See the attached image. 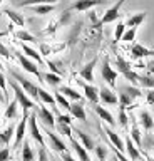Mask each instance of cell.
Returning <instances> with one entry per match:
<instances>
[{"mask_svg":"<svg viewBox=\"0 0 154 161\" xmlns=\"http://www.w3.org/2000/svg\"><path fill=\"white\" fill-rule=\"evenodd\" d=\"M8 86L12 87V91H13V94H15V99H17V103L22 106V109H24V114H29L30 113V109H34V108H37L35 106V103L29 97V96L25 94V91H24L20 86H19V82L17 80H8Z\"/></svg>","mask_w":154,"mask_h":161,"instance_id":"6da1fadb","label":"cell"},{"mask_svg":"<svg viewBox=\"0 0 154 161\" xmlns=\"http://www.w3.org/2000/svg\"><path fill=\"white\" fill-rule=\"evenodd\" d=\"M10 74H12V77L15 79V80H19V86L25 91V94L34 101V103H35V101L39 99V87H37V86L34 84V82H30L29 79L22 77V75L19 74V72H15V70H10Z\"/></svg>","mask_w":154,"mask_h":161,"instance_id":"7a4b0ae2","label":"cell"},{"mask_svg":"<svg viewBox=\"0 0 154 161\" xmlns=\"http://www.w3.org/2000/svg\"><path fill=\"white\" fill-rule=\"evenodd\" d=\"M116 67H117L119 72H121L127 80H131L132 84H137L139 82V74L134 72V70L131 69V64H129L127 60H124L121 55H117V57H116Z\"/></svg>","mask_w":154,"mask_h":161,"instance_id":"3957f363","label":"cell"},{"mask_svg":"<svg viewBox=\"0 0 154 161\" xmlns=\"http://www.w3.org/2000/svg\"><path fill=\"white\" fill-rule=\"evenodd\" d=\"M126 2V0H117L116 3L112 5V7H109L106 12H104L102 19H101V25H106V24H112L114 20H117L119 17H121V14H119V10H121L122 3Z\"/></svg>","mask_w":154,"mask_h":161,"instance_id":"277c9868","label":"cell"},{"mask_svg":"<svg viewBox=\"0 0 154 161\" xmlns=\"http://www.w3.org/2000/svg\"><path fill=\"white\" fill-rule=\"evenodd\" d=\"M15 57H17V60H19V64L24 67V70H27V72H30V74H34L35 77H39V79H42V74H40V70H39V67H37V64L35 62H32L29 57H25L24 54H20V52H15Z\"/></svg>","mask_w":154,"mask_h":161,"instance_id":"5b68a950","label":"cell"},{"mask_svg":"<svg viewBox=\"0 0 154 161\" xmlns=\"http://www.w3.org/2000/svg\"><path fill=\"white\" fill-rule=\"evenodd\" d=\"M101 75H102V79L106 80V82L111 86V87H114L116 86V79H117V70H114L111 67V64H109V60L107 59H104V62H102V67H101Z\"/></svg>","mask_w":154,"mask_h":161,"instance_id":"8992f818","label":"cell"},{"mask_svg":"<svg viewBox=\"0 0 154 161\" xmlns=\"http://www.w3.org/2000/svg\"><path fill=\"white\" fill-rule=\"evenodd\" d=\"M29 129H30V134L32 138L37 141L40 146H45V141H44V136L40 134V129H39V124H37V114H30L29 116Z\"/></svg>","mask_w":154,"mask_h":161,"instance_id":"52a82bcc","label":"cell"},{"mask_svg":"<svg viewBox=\"0 0 154 161\" xmlns=\"http://www.w3.org/2000/svg\"><path fill=\"white\" fill-rule=\"evenodd\" d=\"M104 2V0H76L72 5H71V8L69 10H77V12H86V10L89 8H92V7H96V5H101Z\"/></svg>","mask_w":154,"mask_h":161,"instance_id":"ba28073f","label":"cell"},{"mask_svg":"<svg viewBox=\"0 0 154 161\" xmlns=\"http://www.w3.org/2000/svg\"><path fill=\"white\" fill-rule=\"evenodd\" d=\"M79 84L82 86L86 97L91 101L92 104H97V103H99V89L96 87V86H94V84H87V82H82V80H79Z\"/></svg>","mask_w":154,"mask_h":161,"instance_id":"9c48e42d","label":"cell"},{"mask_svg":"<svg viewBox=\"0 0 154 161\" xmlns=\"http://www.w3.org/2000/svg\"><path fill=\"white\" fill-rule=\"evenodd\" d=\"M99 99H101L104 104H107V106L119 104L117 94H114L112 91H111V89H107V87H101V89H99Z\"/></svg>","mask_w":154,"mask_h":161,"instance_id":"30bf717a","label":"cell"},{"mask_svg":"<svg viewBox=\"0 0 154 161\" xmlns=\"http://www.w3.org/2000/svg\"><path fill=\"white\" fill-rule=\"evenodd\" d=\"M96 64H97V59H92L91 62H87L81 69V72H79V75H81L84 80H87V84L94 82V67H96Z\"/></svg>","mask_w":154,"mask_h":161,"instance_id":"8fae6325","label":"cell"},{"mask_svg":"<svg viewBox=\"0 0 154 161\" xmlns=\"http://www.w3.org/2000/svg\"><path fill=\"white\" fill-rule=\"evenodd\" d=\"M37 114H39V118H40V121H42V124H44V126H47V128H54V126H56V119H54V114H52L47 108L40 106V108L37 109Z\"/></svg>","mask_w":154,"mask_h":161,"instance_id":"7c38bea8","label":"cell"},{"mask_svg":"<svg viewBox=\"0 0 154 161\" xmlns=\"http://www.w3.org/2000/svg\"><path fill=\"white\" fill-rule=\"evenodd\" d=\"M45 134H47V138H49V141H50V146H52V149H56V151H59V153H66L67 151V148H66V143L59 138V136L56 134V133H52V131H45Z\"/></svg>","mask_w":154,"mask_h":161,"instance_id":"4fadbf2b","label":"cell"},{"mask_svg":"<svg viewBox=\"0 0 154 161\" xmlns=\"http://www.w3.org/2000/svg\"><path fill=\"white\" fill-rule=\"evenodd\" d=\"M29 116H30V114H24L22 121L17 124V128H15V143H13V148H19V144L22 143L24 136H25V126H27Z\"/></svg>","mask_w":154,"mask_h":161,"instance_id":"5bb4252c","label":"cell"},{"mask_svg":"<svg viewBox=\"0 0 154 161\" xmlns=\"http://www.w3.org/2000/svg\"><path fill=\"white\" fill-rule=\"evenodd\" d=\"M104 133L107 134L109 141H111V143H112V146H114V148H116V149H119V151H121V153H122L124 149H126V144H124V141L121 139V136H119V134H116V133H114L112 129H109V128H104Z\"/></svg>","mask_w":154,"mask_h":161,"instance_id":"9a60e30c","label":"cell"},{"mask_svg":"<svg viewBox=\"0 0 154 161\" xmlns=\"http://www.w3.org/2000/svg\"><path fill=\"white\" fill-rule=\"evenodd\" d=\"M69 139H71V146L74 148V151H76V154L79 156V161H91V156H89L87 149L84 148L77 139H74V138H69Z\"/></svg>","mask_w":154,"mask_h":161,"instance_id":"2e32d148","label":"cell"},{"mask_svg":"<svg viewBox=\"0 0 154 161\" xmlns=\"http://www.w3.org/2000/svg\"><path fill=\"white\" fill-rule=\"evenodd\" d=\"M126 151H127V154H129V159L131 161H141V153H139V149H137V146L132 143V139L131 138H126Z\"/></svg>","mask_w":154,"mask_h":161,"instance_id":"e0dca14e","label":"cell"},{"mask_svg":"<svg viewBox=\"0 0 154 161\" xmlns=\"http://www.w3.org/2000/svg\"><path fill=\"white\" fill-rule=\"evenodd\" d=\"M69 113L72 114V118H76L79 121H86V109H84V104L79 101V103H72L71 108H69Z\"/></svg>","mask_w":154,"mask_h":161,"instance_id":"ac0fdd59","label":"cell"},{"mask_svg":"<svg viewBox=\"0 0 154 161\" xmlns=\"http://www.w3.org/2000/svg\"><path fill=\"white\" fill-rule=\"evenodd\" d=\"M94 111H96V114H97L102 121H106L109 126H114V124H116V121H114V116L109 113L106 108H102V106H99V104H94Z\"/></svg>","mask_w":154,"mask_h":161,"instance_id":"d6986e66","label":"cell"},{"mask_svg":"<svg viewBox=\"0 0 154 161\" xmlns=\"http://www.w3.org/2000/svg\"><path fill=\"white\" fill-rule=\"evenodd\" d=\"M20 47H22V50H24V55H25V57H29V59H34L37 64H44V59H42V55L39 54L35 49L29 47V45H27L25 42H20Z\"/></svg>","mask_w":154,"mask_h":161,"instance_id":"ffe728a7","label":"cell"},{"mask_svg":"<svg viewBox=\"0 0 154 161\" xmlns=\"http://www.w3.org/2000/svg\"><path fill=\"white\" fill-rule=\"evenodd\" d=\"M74 131H76V134H77V138H79V143H81L87 151L89 149H96V144H94V139L91 138V136L86 134V133H82L81 129H74Z\"/></svg>","mask_w":154,"mask_h":161,"instance_id":"44dd1931","label":"cell"},{"mask_svg":"<svg viewBox=\"0 0 154 161\" xmlns=\"http://www.w3.org/2000/svg\"><path fill=\"white\" fill-rule=\"evenodd\" d=\"M144 19H146V12H137V14H134V15H131V17L126 20V27H129V29H137L139 25L144 22Z\"/></svg>","mask_w":154,"mask_h":161,"instance_id":"7402d4cb","label":"cell"},{"mask_svg":"<svg viewBox=\"0 0 154 161\" xmlns=\"http://www.w3.org/2000/svg\"><path fill=\"white\" fill-rule=\"evenodd\" d=\"M59 92H61L62 96H66L67 99H72L74 103H79V101H81V103H82V96L79 94L76 89L69 87V86H62V87L59 89Z\"/></svg>","mask_w":154,"mask_h":161,"instance_id":"603a6c76","label":"cell"},{"mask_svg":"<svg viewBox=\"0 0 154 161\" xmlns=\"http://www.w3.org/2000/svg\"><path fill=\"white\" fill-rule=\"evenodd\" d=\"M3 14H5L7 17L12 20V24L17 25V27H24V25H25V19H24L20 14L13 12V10H10V8H5V10H3Z\"/></svg>","mask_w":154,"mask_h":161,"instance_id":"cb8c5ba5","label":"cell"},{"mask_svg":"<svg viewBox=\"0 0 154 161\" xmlns=\"http://www.w3.org/2000/svg\"><path fill=\"white\" fill-rule=\"evenodd\" d=\"M13 134H15V128H13L12 124L7 126V128L0 133V144H2V146H8V143H10V139H12Z\"/></svg>","mask_w":154,"mask_h":161,"instance_id":"d4e9b609","label":"cell"},{"mask_svg":"<svg viewBox=\"0 0 154 161\" xmlns=\"http://www.w3.org/2000/svg\"><path fill=\"white\" fill-rule=\"evenodd\" d=\"M57 0H19V7H34V5H54Z\"/></svg>","mask_w":154,"mask_h":161,"instance_id":"484cf974","label":"cell"},{"mask_svg":"<svg viewBox=\"0 0 154 161\" xmlns=\"http://www.w3.org/2000/svg\"><path fill=\"white\" fill-rule=\"evenodd\" d=\"M139 119H141V124L142 128L146 131H151L154 129V121H152V116L147 113V111H141V114H139Z\"/></svg>","mask_w":154,"mask_h":161,"instance_id":"4316f807","label":"cell"},{"mask_svg":"<svg viewBox=\"0 0 154 161\" xmlns=\"http://www.w3.org/2000/svg\"><path fill=\"white\" fill-rule=\"evenodd\" d=\"M131 54H132L136 59H142V57L151 55V50L146 49V47H144V45H141V44H134L132 49H131Z\"/></svg>","mask_w":154,"mask_h":161,"instance_id":"83f0119b","label":"cell"},{"mask_svg":"<svg viewBox=\"0 0 154 161\" xmlns=\"http://www.w3.org/2000/svg\"><path fill=\"white\" fill-rule=\"evenodd\" d=\"M32 12L37 14V15H47V14H52L56 10V5H34Z\"/></svg>","mask_w":154,"mask_h":161,"instance_id":"f1b7e54d","label":"cell"},{"mask_svg":"<svg viewBox=\"0 0 154 161\" xmlns=\"http://www.w3.org/2000/svg\"><path fill=\"white\" fill-rule=\"evenodd\" d=\"M17 106H19L17 99L10 101V103H8V106H7V109H5V114H3V118H5V119H13V118H17Z\"/></svg>","mask_w":154,"mask_h":161,"instance_id":"f546056e","label":"cell"},{"mask_svg":"<svg viewBox=\"0 0 154 161\" xmlns=\"http://www.w3.org/2000/svg\"><path fill=\"white\" fill-rule=\"evenodd\" d=\"M35 159V154H34V149L30 148L29 141L24 143V148H22V161H34Z\"/></svg>","mask_w":154,"mask_h":161,"instance_id":"4dcf8cb0","label":"cell"},{"mask_svg":"<svg viewBox=\"0 0 154 161\" xmlns=\"http://www.w3.org/2000/svg\"><path fill=\"white\" fill-rule=\"evenodd\" d=\"M15 37L20 40V42H37V39L34 37L30 32H27V30H22V29L15 32Z\"/></svg>","mask_w":154,"mask_h":161,"instance_id":"1f68e13d","label":"cell"},{"mask_svg":"<svg viewBox=\"0 0 154 161\" xmlns=\"http://www.w3.org/2000/svg\"><path fill=\"white\" fill-rule=\"evenodd\" d=\"M42 79L44 80H47L49 84L52 86V87H57L59 84H61V75H57V74H54V72H47V74H44L42 75Z\"/></svg>","mask_w":154,"mask_h":161,"instance_id":"d6a6232c","label":"cell"},{"mask_svg":"<svg viewBox=\"0 0 154 161\" xmlns=\"http://www.w3.org/2000/svg\"><path fill=\"white\" fill-rule=\"evenodd\" d=\"M39 99H40L42 103H45V104H50V106L56 104V97H54L52 94H49L47 91L40 89V87H39Z\"/></svg>","mask_w":154,"mask_h":161,"instance_id":"836d02e7","label":"cell"},{"mask_svg":"<svg viewBox=\"0 0 154 161\" xmlns=\"http://www.w3.org/2000/svg\"><path fill=\"white\" fill-rule=\"evenodd\" d=\"M129 138L132 139V143L137 146V148H141V133H139V128L136 126V123H132V128H131V136Z\"/></svg>","mask_w":154,"mask_h":161,"instance_id":"e575fe53","label":"cell"},{"mask_svg":"<svg viewBox=\"0 0 154 161\" xmlns=\"http://www.w3.org/2000/svg\"><path fill=\"white\" fill-rule=\"evenodd\" d=\"M121 92H126L129 97L136 99V97H141V89L139 87H134V86H124L121 89Z\"/></svg>","mask_w":154,"mask_h":161,"instance_id":"d590c367","label":"cell"},{"mask_svg":"<svg viewBox=\"0 0 154 161\" xmlns=\"http://www.w3.org/2000/svg\"><path fill=\"white\" fill-rule=\"evenodd\" d=\"M124 32H126V24H124V22H119V24L116 25V30H114V44L121 42Z\"/></svg>","mask_w":154,"mask_h":161,"instance_id":"8d00e7d4","label":"cell"},{"mask_svg":"<svg viewBox=\"0 0 154 161\" xmlns=\"http://www.w3.org/2000/svg\"><path fill=\"white\" fill-rule=\"evenodd\" d=\"M132 97H129V96L126 92H121L119 94V108H124V109H127V108H131L132 106Z\"/></svg>","mask_w":154,"mask_h":161,"instance_id":"74e56055","label":"cell"},{"mask_svg":"<svg viewBox=\"0 0 154 161\" xmlns=\"http://www.w3.org/2000/svg\"><path fill=\"white\" fill-rule=\"evenodd\" d=\"M139 86H142V87H147L149 91L154 89V79L149 77V75H139Z\"/></svg>","mask_w":154,"mask_h":161,"instance_id":"f35d334b","label":"cell"},{"mask_svg":"<svg viewBox=\"0 0 154 161\" xmlns=\"http://www.w3.org/2000/svg\"><path fill=\"white\" fill-rule=\"evenodd\" d=\"M54 97H56V103L61 106V108H64V109H67V111H69V108H71V103H69V99L66 97V96H62V94L57 91Z\"/></svg>","mask_w":154,"mask_h":161,"instance_id":"ab89813d","label":"cell"},{"mask_svg":"<svg viewBox=\"0 0 154 161\" xmlns=\"http://www.w3.org/2000/svg\"><path fill=\"white\" fill-rule=\"evenodd\" d=\"M56 128L59 129V133L67 136V138H72V128L69 124H62V123H56Z\"/></svg>","mask_w":154,"mask_h":161,"instance_id":"60d3db41","label":"cell"},{"mask_svg":"<svg viewBox=\"0 0 154 161\" xmlns=\"http://www.w3.org/2000/svg\"><path fill=\"white\" fill-rule=\"evenodd\" d=\"M136 32H137V29H127L126 32H124L121 40H124V42H132V40L136 39Z\"/></svg>","mask_w":154,"mask_h":161,"instance_id":"b9f144b4","label":"cell"},{"mask_svg":"<svg viewBox=\"0 0 154 161\" xmlns=\"http://www.w3.org/2000/svg\"><path fill=\"white\" fill-rule=\"evenodd\" d=\"M127 123H129V118L126 114V109L119 108V124H121L122 128H127Z\"/></svg>","mask_w":154,"mask_h":161,"instance_id":"7bdbcfd3","label":"cell"},{"mask_svg":"<svg viewBox=\"0 0 154 161\" xmlns=\"http://www.w3.org/2000/svg\"><path fill=\"white\" fill-rule=\"evenodd\" d=\"M96 154L99 161H106V156H107V148L106 146H96Z\"/></svg>","mask_w":154,"mask_h":161,"instance_id":"ee69618b","label":"cell"},{"mask_svg":"<svg viewBox=\"0 0 154 161\" xmlns=\"http://www.w3.org/2000/svg\"><path fill=\"white\" fill-rule=\"evenodd\" d=\"M57 123H62V124H69V126H71L72 118H71L69 114H61V113H57Z\"/></svg>","mask_w":154,"mask_h":161,"instance_id":"f6af8a7d","label":"cell"},{"mask_svg":"<svg viewBox=\"0 0 154 161\" xmlns=\"http://www.w3.org/2000/svg\"><path fill=\"white\" fill-rule=\"evenodd\" d=\"M8 159H10V149L2 148L0 149V161H8Z\"/></svg>","mask_w":154,"mask_h":161,"instance_id":"bcb514c9","label":"cell"},{"mask_svg":"<svg viewBox=\"0 0 154 161\" xmlns=\"http://www.w3.org/2000/svg\"><path fill=\"white\" fill-rule=\"evenodd\" d=\"M39 161H49V156H47L45 146H40V149H39Z\"/></svg>","mask_w":154,"mask_h":161,"instance_id":"7dc6e473","label":"cell"},{"mask_svg":"<svg viewBox=\"0 0 154 161\" xmlns=\"http://www.w3.org/2000/svg\"><path fill=\"white\" fill-rule=\"evenodd\" d=\"M0 55H2V57H5V59H12V55H10V52H8V49H7L2 42H0Z\"/></svg>","mask_w":154,"mask_h":161,"instance_id":"c3c4849f","label":"cell"},{"mask_svg":"<svg viewBox=\"0 0 154 161\" xmlns=\"http://www.w3.org/2000/svg\"><path fill=\"white\" fill-rule=\"evenodd\" d=\"M112 151H114V156H116V158H117L119 161H131L129 158H126V156H124V154H122L119 149H116V148H114V146H112Z\"/></svg>","mask_w":154,"mask_h":161,"instance_id":"681fc988","label":"cell"},{"mask_svg":"<svg viewBox=\"0 0 154 161\" xmlns=\"http://www.w3.org/2000/svg\"><path fill=\"white\" fill-rule=\"evenodd\" d=\"M0 89L7 94V79H5V75L2 74V70H0Z\"/></svg>","mask_w":154,"mask_h":161,"instance_id":"f907efd6","label":"cell"},{"mask_svg":"<svg viewBox=\"0 0 154 161\" xmlns=\"http://www.w3.org/2000/svg\"><path fill=\"white\" fill-rule=\"evenodd\" d=\"M47 65H49V67H50V70H52L54 74H57V75H61V74H62V70L59 69L57 65H56V64L52 62V60H47Z\"/></svg>","mask_w":154,"mask_h":161,"instance_id":"816d5d0a","label":"cell"},{"mask_svg":"<svg viewBox=\"0 0 154 161\" xmlns=\"http://www.w3.org/2000/svg\"><path fill=\"white\" fill-rule=\"evenodd\" d=\"M146 101H147V104H151V106H154V89H151V91H147Z\"/></svg>","mask_w":154,"mask_h":161,"instance_id":"f5cc1de1","label":"cell"},{"mask_svg":"<svg viewBox=\"0 0 154 161\" xmlns=\"http://www.w3.org/2000/svg\"><path fill=\"white\" fill-rule=\"evenodd\" d=\"M61 156H62V161H77V159H74L67 151H66V153H61Z\"/></svg>","mask_w":154,"mask_h":161,"instance_id":"db71d44e","label":"cell"},{"mask_svg":"<svg viewBox=\"0 0 154 161\" xmlns=\"http://www.w3.org/2000/svg\"><path fill=\"white\" fill-rule=\"evenodd\" d=\"M7 101H8V96L3 92L2 89H0V103H7Z\"/></svg>","mask_w":154,"mask_h":161,"instance_id":"11a10c76","label":"cell"},{"mask_svg":"<svg viewBox=\"0 0 154 161\" xmlns=\"http://www.w3.org/2000/svg\"><path fill=\"white\" fill-rule=\"evenodd\" d=\"M149 72H152V74H154V64H152V65H149Z\"/></svg>","mask_w":154,"mask_h":161,"instance_id":"9f6ffc18","label":"cell"},{"mask_svg":"<svg viewBox=\"0 0 154 161\" xmlns=\"http://www.w3.org/2000/svg\"><path fill=\"white\" fill-rule=\"evenodd\" d=\"M3 67V64H2V60H0V69H2Z\"/></svg>","mask_w":154,"mask_h":161,"instance_id":"6f0895ef","label":"cell"},{"mask_svg":"<svg viewBox=\"0 0 154 161\" xmlns=\"http://www.w3.org/2000/svg\"><path fill=\"white\" fill-rule=\"evenodd\" d=\"M146 161H154V159H151V158H146Z\"/></svg>","mask_w":154,"mask_h":161,"instance_id":"680465c9","label":"cell"},{"mask_svg":"<svg viewBox=\"0 0 154 161\" xmlns=\"http://www.w3.org/2000/svg\"><path fill=\"white\" fill-rule=\"evenodd\" d=\"M151 55H154V49H152V50H151Z\"/></svg>","mask_w":154,"mask_h":161,"instance_id":"91938a15","label":"cell"},{"mask_svg":"<svg viewBox=\"0 0 154 161\" xmlns=\"http://www.w3.org/2000/svg\"><path fill=\"white\" fill-rule=\"evenodd\" d=\"M112 161H119V159H117V158H114V159H112Z\"/></svg>","mask_w":154,"mask_h":161,"instance_id":"94428289","label":"cell"},{"mask_svg":"<svg viewBox=\"0 0 154 161\" xmlns=\"http://www.w3.org/2000/svg\"><path fill=\"white\" fill-rule=\"evenodd\" d=\"M152 149H154V143H152Z\"/></svg>","mask_w":154,"mask_h":161,"instance_id":"6125c7cd","label":"cell"},{"mask_svg":"<svg viewBox=\"0 0 154 161\" xmlns=\"http://www.w3.org/2000/svg\"><path fill=\"white\" fill-rule=\"evenodd\" d=\"M2 2H3V0H0V3H2Z\"/></svg>","mask_w":154,"mask_h":161,"instance_id":"be15d7a7","label":"cell"}]
</instances>
